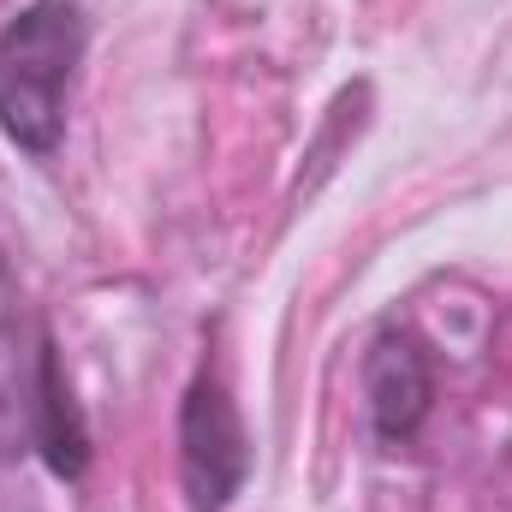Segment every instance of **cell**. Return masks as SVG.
Returning a JSON list of instances; mask_svg holds the SVG:
<instances>
[{
    "mask_svg": "<svg viewBox=\"0 0 512 512\" xmlns=\"http://www.w3.org/2000/svg\"><path fill=\"white\" fill-rule=\"evenodd\" d=\"M84 48H90V12L78 0H30L0 24V131L6 143H18L36 161L60 149Z\"/></svg>",
    "mask_w": 512,
    "mask_h": 512,
    "instance_id": "6da1fadb",
    "label": "cell"
},
{
    "mask_svg": "<svg viewBox=\"0 0 512 512\" xmlns=\"http://www.w3.org/2000/svg\"><path fill=\"white\" fill-rule=\"evenodd\" d=\"M36 453L60 483H78L90 471V429H84V411L60 370L54 340H42V376H36Z\"/></svg>",
    "mask_w": 512,
    "mask_h": 512,
    "instance_id": "5b68a950",
    "label": "cell"
},
{
    "mask_svg": "<svg viewBox=\"0 0 512 512\" xmlns=\"http://www.w3.org/2000/svg\"><path fill=\"white\" fill-rule=\"evenodd\" d=\"M42 340H30L24 298L12 280V262L0 251V465L36 453V376H42Z\"/></svg>",
    "mask_w": 512,
    "mask_h": 512,
    "instance_id": "3957f363",
    "label": "cell"
},
{
    "mask_svg": "<svg viewBox=\"0 0 512 512\" xmlns=\"http://www.w3.org/2000/svg\"><path fill=\"white\" fill-rule=\"evenodd\" d=\"M429 352L417 346V334L405 328H382L370 340V358H364V399H370V423L382 441H411L429 417Z\"/></svg>",
    "mask_w": 512,
    "mask_h": 512,
    "instance_id": "277c9868",
    "label": "cell"
},
{
    "mask_svg": "<svg viewBox=\"0 0 512 512\" xmlns=\"http://www.w3.org/2000/svg\"><path fill=\"white\" fill-rule=\"evenodd\" d=\"M251 483V435L221 382V370H197L179 399V489L191 512H227Z\"/></svg>",
    "mask_w": 512,
    "mask_h": 512,
    "instance_id": "7a4b0ae2",
    "label": "cell"
}]
</instances>
